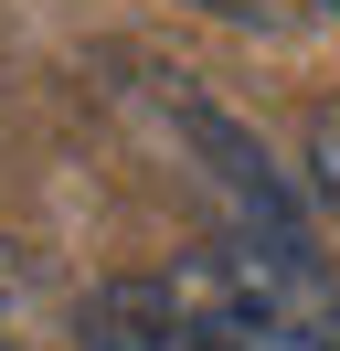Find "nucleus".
I'll return each mask as SVG.
<instances>
[{
    "label": "nucleus",
    "mask_w": 340,
    "mask_h": 351,
    "mask_svg": "<svg viewBox=\"0 0 340 351\" xmlns=\"http://www.w3.org/2000/svg\"><path fill=\"white\" fill-rule=\"evenodd\" d=\"M308 171H319V202L340 213V96H330V107L308 117Z\"/></svg>",
    "instance_id": "2"
},
{
    "label": "nucleus",
    "mask_w": 340,
    "mask_h": 351,
    "mask_svg": "<svg viewBox=\"0 0 340 351\" xmlns=\"http://www.w3.org/2000/svg\"><path fill=\"white\" fill-rule=\"evenodd\" d=\"M170 298L212 330L223 351H340V287L308 256V234L223 223L170 266Z\"/></svg>",
    "instance_id": "1"
},
{
    "label": "nucleus",
    "mask_w": 340,
    "mask_h": 351,
    "mask_svg": "<svg viewBox=\"0 0 340 351\" xmlns=\"http://www.w3.org/2000/svg\"><path fill=\"white\" fill-rule=\"evenodd\" d=\"M319 11H340V0H319Z\"/></svg>",
    "instance_id": "4"
},
{
    "label": "nucleus",
    "mask_w": 340,
    "mask_h": 351,
    "mask_svg": "<svg viewBox=\"0 0 340 351\" xmlns=\"http://www.w3.org/2000/svg\"><path fill=\"white\" fill-rule=\"evenodd\" d=\"M191 11H212V22H245V32H287L298 11H319V0H191Z\"/></svg>",
    "instance_id": "3"
}]
</instances>
